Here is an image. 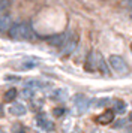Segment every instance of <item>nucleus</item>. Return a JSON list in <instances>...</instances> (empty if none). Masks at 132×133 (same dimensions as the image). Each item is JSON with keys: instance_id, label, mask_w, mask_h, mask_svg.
I'll return each instance as SVG.
<instances>
[{"instance_id": "obj_7", "label": "nucleus", "mask_w": 132, "mask_h": 133, "mask_svg": "<svg viewBox=\"0 0 132 133\" xmlns=\"http://www.w3.org/2000/svg\"><path fill=\"white\" fill-rule=\"evenodd\" d=\"M65 41H66L65 35H56V36H50L47 39V42L50 45H53V46H63Z\"/></svg>"}, {"instance_id": "obj_11", "label": "nucleus", "mask_w": 132, "mask_h": 133, "mask_svg": "<svg viewBox=\"0 0 132 133\" xmlns=\"http://www.w3.org/2000/svg\"><path fill=\"white\" fill-rule=\"evenodd\" d=\"M15 97H17V90H15V88H9V90L5 93V100H8V102L15 100Z\"/></svg>"}, {"instance_id": "obj_12", "label": "nucleus", "mask_w": 132, "mask_h": 133, "mask_svg": "<svg viewBox=\"0 0 132 133\" xmlns=\"http://www.w3.org/2000/svg\"><path fill=\"white\" fill-rule=\"evenodd\" d=\"M26 85H27V87H33V88H42V87H45V84H44V82H41V81H35V79L27 81V82H26Z\"/></svg>"}, {"instance_id": "obj_3", "label": "nucleus", "mask_w": 132, "mask_h": 133, "mask_svg": "<svg viewBox=\"0 0 132 133\" xmlns=\"http://www.w3.org/2000/svg\"><path fill=\"white\" fill-rule=\"evenodd\" d=\"M90 100L87 97L84 96V94H75L74 96V105H75V108L78 109V112H86L90 106Z\"/></svg>"}, {"instance_id": "obj_14", "label": "nucleus", "mask_w": 132, "mask_h": 133, "mask_svg": "<svg viewBox=\"0 0 132 133\" xmlns=\"http://www.w3.org/2000/svg\"><path fill=\"white\" fill-rule=\"evenodd\" d=\"M108 103H110V99L104 97V99H98V102H93V106L101 108V106H105V105H108Z\"/></svg>"}, {"instance_id": "obj_23", "label": "nucleus", "mask_w": 132, "mask_h": 133, "mask_svg": "<svg viewBox=\"0 0 132 133\" xmlns=\"http://www.w3.org/2000/svg\"><path fill=\"white\" fill-rule=\"evenodd\" d=\"M0 133H3V132H2V130H0Z\"/></svg>"}, {"instance_id": "obj_4", "label": "nucleus", "mask_w": 132, "mask_h": 133, "mask_svg": "<svg viewBox=\"0 0 132 133\" xmlns=\"http://www.w3.org/2000/svg\"><path fill=\"white\" fill-rule=\"evenodd\" d=\"M36 123H38V126L41 127V129L47 130V132H51V130H54V124H53L50 120H47V118H45V115L39 114L38 117H36Z\"/></svg>"}, {"instance_id": "obj_1", "label": "nucleus", "mask_w": 132, "mask_h": 133, "mask_svg": "<svg viewBox=\"0 0 132 133\" xmlns=\"http://www.w3.org/2000/svg\"><path fill=\"white\" fill-rule=\"evenodd\" d=\"M9 36L12 39H32L33 31H32L29 24L17 23V24H12V27L9 29Z\"/></svg>"}, {"instance_id": "obj_6", "label": "nucleus", "mask_w": 132, "mask_h": 133, "mask_svg": "<svg viewBox=\"0 0 132 133\" xmlns=\"http://www.w3.org/2000/svg\"><path fill=\"white\" fill-rule=\"evenodd\" d=\"M113 120H114V111H107V112L96 117V123H99V124H110Z\"/></svg>"}, {"instance_id": "obj_5", "label": "nucleus", "mask_w": 132, "mask_h": 133, "mask_svg": "<svg viewBox=\"0 0 132 133\" xmlns=\"http://www.w3.org/2000/svg\"><path fill=\"white\" fill-rule=\"evenodd\" d=\"M12 27V17L9 14H3L0 15V33L3 31H9V29Z\"/></svg>"}, {"instance_id": "obj_16", "label": "nucleus", "mask_w": 132, "mask_h": 133, "mask_svg": "<svg viewBox=\"0 0 132 133\" xmlns=\"http://www.w3.org/2000/svg\"><path fill=\"white\" fill-rule=\"evenodd\" d=\"M36 66H38L36 61H26V63H23L21 69H23V70H27V69H33V67H36Z\"/></svg>"}, {"instance_id": "obj_21", "label": "nucleus", "mask_w": 132, "mask_h": 133, "mask_svg": "<svg viewBox=\"0 0 132 133\" xmlns=\"http://www.w3.org/2000/svg\"><path fill=\"white\" fill-rule=\"evenodd\" d=\"M0 117H2V108H0Z\"/></svg>"}, {"instance_id": "obj_17", "label": "nucleus", "mask_w": 132, "mask_h": 133, "mask_svg": "<svg viewBox=\"0 0 132 133\" xmlns=\"http://www.w3.org/2000/svg\"><path fill=\"white\" fill-rule=\"evenodd\" d=\"M23 97L32 99V97H33V88H26V90L23 91Z\"/></svg>"}, {"instance_id": "obj_10", "label": "nucleus", "mask_w": 132, "mask_h": 133, "mask_svg": "<svg viewBox=\"0 0 132 133\" xmlns=\"http://www.w3.org/2000/svg\"><path fill=\"white\" fill-rule=\"evenodd\" d=\"M126 111V103L123 100H116L114 102V112H120V114H123Z\"/></svg>"}, {"instance_id": "obj_15", "label": "nucleus", "mask_w": 132, "mask_h": 133, "mask_svg": "<svg viewBox=\"0 0 132 133\" xmlns=\"http://www.w3.org/2000/svg\"><path fill=\"white\" fill-rule=\"evenodd\" d=\"M8 8H9V0H0V15H3Z\"/></svg>"}, {"instance_id": "obj_13", "label": "nucleus", "mask_w": 132, "mask_h": 133, "mask_svg": "<svg viewBox=\"0 0 132 133\" xmlns=\"http://www.w3.org/2000/svg\"><path fill=\"white\" fill-rule=\"evenodd\" d=\"M66 96H68V93H66V90H57L56 93H54V97L57 99V100H65Z\"/></svg>"}, {"instance_id": "obj_19", "label": "nucleus", "mask_w": 132, "mask_h": 133, "mask_svg": "<svg viewBox=\"0 0 132 133\" xmlns=\"http://www.w3.org/2000/svg\"><path fill=\"white\" fill-rule=\"evenodd\" d=\"M63 114H65V109L63 108H56L54 109V115H56V117H62Z\"/></svg>"}, {"instance_id": "obj_8", "label": "nucleus", "mask_w": 132, "mask_h": 133, "mask_svg": "<svg viewBox=\"0 0 132 133\" xmlns=\"http://www.w3.org/2000/svg\"><path fill=\"white\" fill-rule=\"evenodd\" d=\"M9 112H11L12 115L20 117V115H24L27 112V108H26L24 105H21V103H14V105H11V108H9Z\"/></svg>"}, {"instance_id": "obj_18", "label": "nucleus", "mask_w": 132, "mask_h": 133, "mask_svg": "<svg viewBox=\"0 0 132 133\" xmlns=\"http://www.w3.org/2000/svg\"><path fill=\"white\" fill-rule=\"evenodd\" d=\"M14 132H17V133H26V130H24V127L21 126V124H15V126H14Z\"/></svg>"}, {"instance_id": "obj_2", "label": "nucleus", "mask_w": 132, "mask_h": 133, "mask_svg": "<svg viewBox=\"0 0 132 133\" xmlns=\"http://www.w3.org/2000/svg\"><path fill=\"white\" fill-rule=\"evenodd\" d=\"M110 64L117 73H128L129 67L120 55H110Z\"/></svg>"}, {"instance_id": "obj_20", "label": "nucleus", "mask_w": 132, "mask_h": 133, "mask_svg": "<svg viewBox=\"0 0 132 133\" xmlns=\"http://www.w3.org/2000/svg\"><path fill=\"white\" fill-rule=\"evenodd\" d=\"M129 118H131V121H132V112H131V117H129Z\"/></svg>"}, {"instance_id": "obj_22", "label": "nucleus", "mask_w": 132, "mask_h": 133, "mask_svg": "<svg viewBox=\"0 0 132 133\" xmlns=\"http://www.w3.org/2000/svg\"><path fill=\"white\" fill-rule=\"evenodd\" d=\"M129 133H132V129H131V130H129Z\"/></svg>"}, {"instance_id": "obj_9", "label": "nucleus", "mask_w": 132, "mask_h": 133, "mask_svg": "<svg viewBox=\"0 0 132 133\" xmlns=\"http://www.w3.org/2000/svg\"><path fill=\"white\" fill-rule=\"evenodd\" d=\"M75 45H77V36L71 37V39H66L65 43H63V52H66V54L72 52L74 48H75Z\"/></svg>"}]
</instances>
